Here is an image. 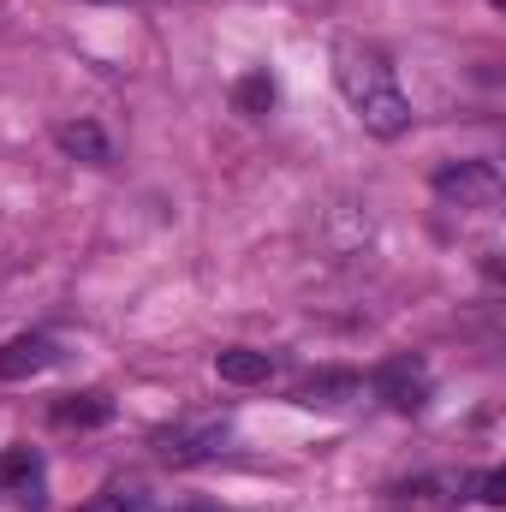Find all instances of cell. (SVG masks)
Here are the masks:
<instances>
[{"mask_svg": "<svg viewBox=\"0 0 506 512\" xmlns=\"http://www.w3.org/2000/svg\"><path fill=\"white\" fill-rule=\"evenodd\" d=\"M334 84H340V96L352 102V114L364 120V131H376V137L411 131V96L399 90V72L387 66V54L346 42V48L334 54Z\"/></svg>", "mask_w": 506, "mask_h": 512, "instance_id": "cell-1", "label": "cell"}, {"mask_svg": "<svg viewBox=\"0 0 506 512\" xmlns=\"http://www.w3.org/2000/svg\"><path fill=\"white\" fill-rule=\"evenodd\" d=\"M435 197H447L459 209H489L501 197V167L495 161H447V167H435Z\"/></svg>", "mask_w": 506, "mask_h": 512, "instance_id": "cell-2", "label": "cell"}, {"mask_svg": "<svg viewBox=\"0 0 506 512\" xmlns=\"http://www.w3.org/2000/svg\"><path fill=\"white\" fill-rule=\"evenodd\" d=\"M370 387H376L393 411H417V405L429 399V370H423L417 358H387L376 376H370Z\"/></svg>", "mask_w": 506, "mask_h": 512, "instance_id": "cell-3", "label": "cell"}, {"mask_svg": "<svg viewBox=\"0 0 506 512\" xmlns=\"http://www.w3.org/2000/svg\"><path fill=\"white\" fill-rule=\"evenodd\" d=\"M221 441H227V423H179V429L155 435L161 459H173V465H197V459L221 453Z\"/></svg>", "mask_w": 506, "mask_h": 512, "instance_id": "cell-4", "label": "cell"}, {"mask_svg": "<svg viewBox=\"0 0 506 512\" xmlns=\"http://www.w3.org/2000/svg\"><path fill=\"white\" fill-rule=\"evenodd\" d=\"M54 364H60V346L48 334H18V340L0 346V382H30V376H42Z\"/></svg>", "mask_w": 506, "mask_h": 512, "instance_id": "cell-5", "label": "cell"}, {"mask_svg": "<svg viewBox=\"0 0 506 512\" xmlns=\"http://www.w3.org/2000/svg\"><path fill=\"white\" fill-rule=\"evenodd\" d=\"M0 489H6L18 507H42V459H36L30 447L0 453Z\"/></svg>", "mask_w": 506, "mask_h": 512, "instance_id": "cell-6", "label": "cell"}, {"mask_svg": "<svg viewBox=\"0 0 506 512\" xmlns=\"http://www.w3.org/2000/svg\"><path fill=\"white\" fill-rule=\"evenodd\" d=\"M54 143H60L66 155L90 161V167H108V161H114V137L96 126V120H66V126H54Z\"/></svg>", "mask_w": 506, "mask_h": 512, "instance_id": "cell-7", "label": "cell"}, {"mask_svg": "<svg viewBox=\"0 0 506 512\" xmlns=\"http://www.w3.org/2000/svg\"><path fill=\"white\" fill-rule=\"evenodd\" d=\"M215 376L233 387H262L274 376V358L268 352H251V346H227V352H215Z\"/></svg>", "mask_w": 506, "mask_h": 512, "instance_id": "cell-8", "label": "cell"}, {"mask_svg": "<svg viewBox=\"0 0 506 512\" xmlns=\"http://www.w3.org/2000/svg\"><path fill=\"white\" fill-rule=\"evenodd\" d=\"M364 393V382L352 376V370H322V376H310V382L298 387L292 399L298 405H346V399H358Z\"/></svg>", "mask_w": 506, "mask_h": 512, "instance_id": "cell-9", "label": "cell"}, {"mask_svg": "<svg viewBox=\"0 0 506 512\" xmlns=\"http://www.w3.org/2000/svg\"><path fill=\"white\" fill-rule=\"evenodd\" d=\"M108 417H114L108 393H78V399L54 405V423H60V429H96V423H108Z\"/></svg>", "mask_w": 506, "mask_h": 512, "instance_id": "cell-10", "label": "cell"}, {"mask_svg": "<svg viewBox=\"0 0 506 512\" xmlns=\"http://www.w3.org/2000/svg\"><path fill=\"white\" fill-rule=\"evenodd\" d=\"M233 102H239V114H251V120H262V114L274 108V78H268V72H251V78H239Z\"/></svg>", "mask_w": 506, "mask_h": 512, "instance_id": "cell-11", "label": "cell"}, {"mask_svg": "<svg viewBox=\"0 0 506 512\" xmlns=\"http://www.w3.org/2000/svg\"><path fill=\"white\" fill-rule=\"evenodd\" d=\"M477 501H483V507H501L506 501V477L501 471H483V477H477Z\"/></svg>", "mask_w": 506, "mask_h": 512, "instance_id": "cell-12", "label": "cell"}, {"mask_svg": "<svg viewBox=\"0 0 506 512\" xmlns=\"http://www.w3.org/2000/svg\"><path fill=\"white\" fill-rule=\"evenodd\" d=\"M78 512H137V501H120V495H102V501H90V507Z\"/></svg>", "mask_w": 506, "mask_h": 512, "instance_id": "cell-13", "label": "cell"}, {"mask_svg": "<svg viewBox=\"0 0 506 512\" xmlns=\"http://www.w3.org/2000/svg\"><path fill=\"white\" fill-rule=\"evenodd\" d=\"M185 512H215V507H185Z\"/></svg>", "mask_w": 506, "mask_h": 512, "instance_id": "cell-14", "label": "cell"}, {"mask_svg": "<svg viewBox=\"0 0 506 512\" xmlns=\"http://www.w3.org/2000/svg\"><path fill=\"white\" fill-rule=\"evenodd\" d=\"M489 6H506V0H489Z\"/></svg>", "mask_w": 506, "mask_h": 512, "instance_id": "cell-15", "label": "cell"}]
</instances>
